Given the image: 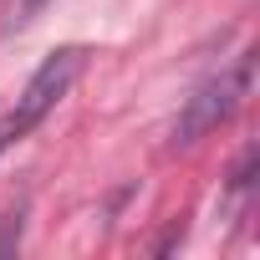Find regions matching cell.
<instances>
[{
    "instance_id": "obj_2",
    "label": "cell",
    "mask_w": 260,
    "mask_h": 260,
    "mask_svg": "<svg viewBox=\"0 0 260 260\" xmlns=\"http://www.w3.org/2000/svg\"><path fill=\"white\" fill-rule=\"evenodd\" d=\"M250 72H255V61H250V51H245V56H235L230 67H219L214 77H204V82L194 87V97L184 102L179 122H174V143H199L204 133H214V127L240 107V97L250 92Z\"/></svg>"
},
{
    "instance_id": "obj_1",
    "label": "cell",
    "mask_w": 260,
    "mask_h": 260,
    "mask_svg": "<svg viewBox=\"0 0 260 260\" xmlns=\"http://www.w3.org/2000/svg\"><path fill=\"white\" fill-rule=\"evenodd\" d=\"M87 72V46H56L36 72H31V82L21 87V97H16V107L6 112V127L16 133V143L31 133V127H41V117L77 87V77Z\"/></svg>"
},
{
    "instance_id": "obj_3",
    "label": "cell",
    "mask_w": 260,
    "mask_h": 260,
    "mask_svg": "<svg viewBox=\"0 0 260 260\" xmlns=\"http://www.w3.org/2000/svg\"><path fill=\"white\" fill-rule=\"evenodd\" d=\"M11 143H16V133H11V127H6V117H0V153H6Z\"/></svg>"
}]
</instances>
